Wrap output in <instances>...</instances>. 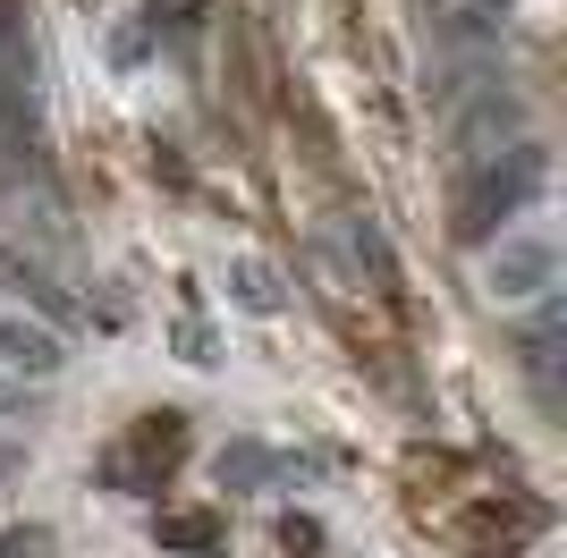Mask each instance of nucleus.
<instances>
[{
	"mask_svg": "<svg viewBox=\"0 0 567 558\" xmlns=\"http://www.w3.org/2000/svg\"><path fill=\"white\" fill-rule=\"evenodd\" d=\"M483 297L492 304H550L559 297V237L550 229H517L483 255Z\"/></svg>",
	"mask_w": 567,
	"mask_h": 558,
	"instance_id": "nucleus-1",
	"label": "nucleus"
},
{
	"mask_svg": "<svg viewBox=\"0 0 567 558\" xmlns=\"http://www.w3.org/2000/svg\"><path fill=\"white\" fill-rule=\"evenodd\" d=\"M69 372V330L34 304H0V381H60Z\"/></svg>",
	"mask_w": 567,
	"mask_h": 558,
	"instance_id": "nucleus-2",
	"label": "nucleus"
},
{
	"mask_svg": "<svg viewBox=\"0 0 567 558\" xmlns=\"http://www.w3.org/2000/svg\"><path fill=\"white\" fill-rule=\"evenodd\" d=\"M550 178V153L543 144H508L492 169H483V186H474V204H466V229H492V220H508V211H525L534 195H543Z\"/></svg>",
	"mask_w": 567,
	"mask_h": 558,
	"instance_id": "nucleus-3",
	"label": "nucleus"
},
{
	"mask_svg": "<svg viewBox=\"0 0 567 558\" xmlns=\"http://www.w3.org/2000/svg\"><path fill=\"white\" fill-rule=\"evenodd\" d=\"M229 297L255 304V313H271V304H280V279L262 271V255H237V262H229Z\"/></svg>",
	"mask_w": 567,
	"mask_h": 558,
	"instance_id": "nucleus-4",
	"label": "nucleus"
},
{
	"mask_svg": "<svg viewBox=\"0 0 567 558\" xmlns=\"http://www.w3.org/2000/svg\"><path fill=\"white\" fill-rule=\"evenodd\" d=\"M441 9H450V25L466 34V43H492L499 18H508V0H441Z\"/></svg>",
	"mask_w": 567,
	"mask_h": 558,
	"instance_id": "nucleus-5",
	"label": "nucleus"
},
{
	"mask_svg": "<svg viewBox=\"0 0 567 558\" xmlns=\"http://www.w3.org/2000/svg\"><path fill=\"white\" fill-rule=\"evenodd\" d=\"M0 558H43V534H34V525H25V534H9V541H0Z\"/></svg>",
	"mask_w": 567,
	"mask_h": 558,
	"instance_id": "nucleus-6",
	"label": "nucleus"
},
{
	"mask_svg": "<svg viewBox=\"0 0 567 558\" xmlns=\"http://www.w3.org/2000/svg\"><path fill=\"white\" fill-rule=\"evenodd\" d=\"M9 465H18V448H9V441H0V483H9Z\"/></svg>",
	"mask_w": 567,
	"mask_h": 558,
	"instance_id": "nucleus-7",
	"label": "nucleus"
},
{
	"mask_svg": "<svg viewBox=\"0 0 567 558\" xmlns=\"http://www.w3.org/2000/svg\"><path fill=\"white\" fill-rule=\"evenodd\" d=\"M0 18H18V9H9V0H0Z\"/></svg>",
	"mask_w": 567,
	"mask_h": 558,
	"instance_id": "nucleus-8",
	"label": "nucleus"
}]
</instances>
